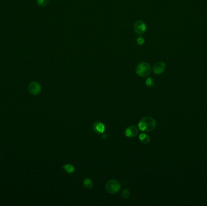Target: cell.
<instances>
[{"label":"cell","mask_w":207,"mask_h":206,"mask_svg":"<svg viewBox=\"0 0 207 206\" xmlns=\"http://www.w3.org/2000/svg\"><path fill=\"white\" fill-rule=\"evenodd\" d=\"M139 139L141 141V143H144V144H147L150 142V136L146 134H141L139 136Z\"/></svg>","instance_id":"30bf717a"},{"label":"cell","mask_w":207,"mask_h":206,"mask_svg":"<svg viewBox=\"0 0 207 206\" xmlns=\"http://www.w3.org/2000/svg\"><path fill=\"white\" fill-rule=\"evenodd\" d=\"M93 183L92 180L88 178H85L83 180V185L87 189H91L93 187Z\"/></svg>","instance_id":"9c48e42d"},{"label":"cell","mask_w":207,"mask_h":206,"mask_svg":"<svg viewBox=\"0 0 207 206\" xmlns=\"http://www.w3.org/2000/svg\"><path fill=\"white\" fill-rule=\"evenodd\" d=\"M138 134V128L135 125L128 126L125 131V135L128 138H134Z\"/></svg>","instance_id":"8992f818"},{"label":"cell","mask_w":207,"mask_h":206,"mask_svg":"<svg viewBox=\"0 0 207 206\" xmlns=\"http://www.w3.org/2000/svg\"><path fill=\"white\" fill-rule=\"evenodd\" d=\"M135 32L138 35H142L145 33L146 30V25L144 21L142 20L136 21L133 26Z\"/></svg>","instance_id":"277c9868"},{"label":"cell","mask_w":207,"mask_h":206,"mask_svg":"<svg viewBox=\"0 0 207 206\" xmlns=\"http://www.w3.org/2000/svg\"><path fill=\"white\" fill-rule=\"evenodd\" d=\"M120 187V184L115 180H110L108 181L105 185L106 190L111 194L116 193L119 190Z\"/></svg>","instance_id":"3957f363"},{"label":"cell","mask_w":207,"mask_h":206,"mask_svg":"<svg viewBox=\"0 0 207 206\" xmlns=\"http://www.w3.org/2000/svg\"><path fill=\"white\" fill-rule=\"evenodd\" d=\"M63 169L68 174H72L75 171L74 166L72 165H69V164L64 165Z\"/></svg>","instance_id":"8fae6325"},{"label":"cell","mask_w":207,"mask_h":206,"mask_svg":"<svg viewBox=\"0 0 207 206\" xmlns=\"http://www.w3.org/2000/svg\"><path fill=\"white\" fill-rule=\"evenodd\" d=\"M166 65L164 62H158L153 67V71L155 74H161L166 70Z\"/></svg>","instance_id":"52a82bcc"},{"label":"cell","mask_w":207,"mask_h":206,"mask_svg":"<svg viewBox=\"0 0 207 206\" xmlns=\"http://www.w3.org/2000/svg\"><path fill=\"white\" fill-rule=\"evenodd\" d=\"M50 0H37V4L40 7H45L49 5Z\"/></svg>","instance_id":"7c38bea8"},{"label":"cell","mask_w":207,"mask_h":206,"mask_svg":"<svg viewBox=\"0 0 207 206\" xmlns=\"http://www.w3.org/2000/svg\"><path fill=\"white\" fill-rule=\"evenodd\" d=\"M145 83H146V85L148 86H150V87H151V86H153L154 85V81H153V79H152V78H147V79H146V82H145Z\"/></svg>","instance_id":"5bb4252c"},{"label":"cell","mask_w":207,"mask_h":206,"mask_svg":"<svg viewBox=\"0 0 207 206\" xmlns=\"http://www.w3.org/2000/svg\"><path fill=\"white\" fill-rule=\"evenodd\" d=\"M121 196H123V198H124L125 199H127L128 198L130 197V192L128 189H124L123 190V191L121 192Z\"/></svg>","instance_id":"4fadbf2b"},{"label":"cell","mask_w":207,"mask_h":206,"mask_svg":"<svg viewBox=\"0 0 207 206\" xmlns=\"http://www.w3.org/2000/svg\"><path fill=\"white\" fill-rule=\"evenodd\" d=\"M29 92L34 96L39 94L41 91V87L40 83L37 82H32L29 85Z\"/></svg>","instance_id":"5b68a950"},{"label":"cell","mask_w":207,"mask_h":206,"mask_svg":"<svg viewBox=\"0 0 207 206\" xmlns=\"http://www.w3.org/2000/svg\"><path fill=\"white\" fill-rule=\"evenodd\" d=\"M107 137V134L103 133V137L104 139H106Z\"/></svg>","instance_id":"2e32d148"},{"label":"cell","mask_w":207,"mask_h":206,"mask_svg":"<svg viewBox=\"0 0 207 206\" xmlns=\"http://www.w3.org/2000/svg\"><path fill=\"white\" fill-rule=\"evenodd\" d=\"M151 71V68L149 63L143 62L138 63L136 67V73L140 77L148 76Z\"/></svg>","instance_id":"7a4b0ae2"},{"label":"cell","mask_w":207,"mask_h":206,"mask_svg":"<svg viewBox=\"0 0 207 206\" xmlns=\"http://www.w3.org/2000/svg\"><path fill=\"white\" fill-rule=\"evenodd\" d=\"M156 126V120L151 117H144L140 120L138 128L144 132H151L153 131Z\"/></svg>","instance_id":"6da1fadb"},{"label":"cell","mask_w":207,"mask_h":206,"mask_svg":"<svg viewBox=\"0 0 207 206\" xmlns=\"http://www.w3.org/2000/svg\"><path fill=\"white\" fill-rule=\"evenodd\" d=\"M137 42L138 44L139 45H142L144 44L145 42V40L142 38V37H139L138 39H137Z\"/></svg>","instance_id":"9a60e30c"},{"label":"cell","mask_w":207,"mask_h":206,"mask_svg":"<svg viewBox=\"0 0 207 206\" xmlns=\"http://www.w3.org/2000/svg\"><path fill=\"white\" fill-rule=\"evenodd\" d=\"M93 129L97 134H103L105 131V126L101 122H96L93 124Z\"/></svg>","instance_id":"ba28073f"}]
</instances>
